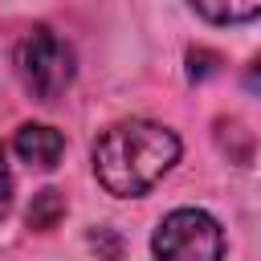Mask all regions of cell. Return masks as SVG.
<instances>
[{"label":"cell","mask_w":261,"mask_h":261,"mask_svg":"<svg viewBox=\"0 0 261 261\" xmlns=\"http://www.w3.org/2000/svg\"><path fill=\"white\" fill-rule=\"evenodd\" d=\"M94 175L110 196L151 192L179 159V139L171 126L151 118H122L94 139Z\"/></svg>","instance_id":"1"},{"label":"cell","mask_w":261,"mask_h":261,"mask_svg":"<svg viewBox=\"0 0 261 261\" xmlns=\"http://www.w3.org/2000/svg\"><path fill=\"white\" fill-rule=\"evenodd\" d=\"M12 61H16V73H20L24 90L37 102H57L73 82V49L49 24H33L20 37Z\"/></svg>","instance_id":"2"},{"label":"cell","mask_w":261,"mask_h":261,"mask_svg":"<svg viewBox=\"0 0 261 261\" xmlns=\"http://www.w3.org/2000/svg\"><path fill=\"white\" fill-rule=\"evenodd\" d=\"M155 261H220L224 257V228L204 208H175L159 220L151 237Z\"/></svg>","instance_id":"3"},{"label":"cell","mask_w":261,"mask_h":261,"mask_svg":"<svg viewBox=\"0 0 261 261\" xmlns=\"http://www.w3.org/2000/svg\"><path fill=\"white\" fill-rule=\"evenodd\" d=\"M12 147H16V155L29 163V167H57L61 163V155H65V135L57 130V126H45V122H24L20 130H16V139H12Z\"/></svg>","instance_id":"4"},{"label":"cell","mask_w":261,"mask_h":261,"mask_svg":"<svg viewBox=\"0 0 261 261\" xmlns=\"http://www.w3.org/2000/svg\"><path fill=\"white\" fill-rule=\"evenodd\" d=\"M192 8L212 24H245L261 16V0H192Z\"/></svg>","instance_id":"5"},{"label":"cell","mask_w":261,"mask_h":261,"mask_svg":"<svg viewBox=\"0 0 261 261\" xmlns=\"http://www.w3.org/2000/svg\"><path fill=\"white\" fill-rule=\"evenodd\" d=\"M61 216H65V200H61V192L45 188V192H37V196H33V204H29V228L49 232Z\"/></svg>","instance_id":"6"},{"label":"cell","mask_w":261,"mask_h":261,"mask_svg":"<svg viewBox=\"0 0 261 261\" xmlns=\"http://www.w3.org/2000/svg\"><path fill=\"white\" fill-rule=\"evenodd\" d=\"M188 61H192V65H188V73H192V77H208V73H212V61H216V57L200 49V53H188Z\"/></svg>","instance_id":"7"},{"label":"cell","mask_w":261,"mask_h":261,"mask_svg":"<svg viewBox=\"0 0 261 261\" xmlns=\"http://www.w3.org/2000/svg\"><path fill=\"white\" fill-rule=\"evenodd\" d=\"M8 204H12V171H8V163L0 155V216L8 212Z\"/></svg>","instance_id":"8"},{"label":"cell","mask_w":261,"mask_h":261,"mask_svg":"<svg viewBox=\"0 0 261 261\" xmlns=\"http://www.w3.org/2000/svg\"><path fill=\"white\" fill-rule=\"evenodd\" d=\"M245 90L261 94V57H253V61H249V69H245Z\"/></svg>","instance_id":"9"}]
</instances>
